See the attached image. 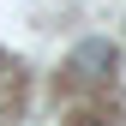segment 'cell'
Segmentation results:
<instances>
[{"label": "cell", "mask_w": 126, "mask_h": 126, "mask_svg": "<svg viewBox=\"0 0 126 126\" xmlns=\"http://www.w3.org/2000/svg\"><path fill=\"white\" fill-rule=\"evenodd\" d=\"M78 66H114V48L108 42H84L78 48Z\"/></svg>", "instance_id": "obj_1"}, {"label": "cell", "mask_w": 126, "mask_h": 126, "mask_svg": "<svg viewBox=\"0 0 126 126\" xmlns=\"http://www.w3.org/2000/svg\"><path fill=\"white\" fill-rule=\"evenodd\" d=\"M84 126H90V120H84Z\"/></svg>", "instance_id": "obj_2"}]
</instances>
